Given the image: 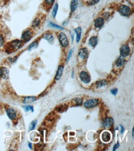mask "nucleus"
I'll return each instance as SVG.
<instances>
[{
    "label": "nucleus",
    "instance_id": "obj_1",
    "mask_svg": "<svg viewBox=\"0 0 134 151\" xmlns=\"http://www.w3.org/2000/svg\"><path fill=\"white\" fill-rule=\"evenodd\" d=\"M22 42L19 40H14L13 41L9 43V47L10 50L16 51L22 47Z\"/></svg>",
    "mask_w": 134,
    "mask_h": 151
},
{
    "label": "nucleus",
    "instance_id": "obj_2",
    "mask_svg": "<svg viewBox=\"0 0 134 151\" xmlns=\"http://www.w3.org/2000/svg\"><path fill=\"white\" fill-rule=\"evenodd\" d=\"M119 12L120 13V14L124 16H130L132 14V10L128 6L126 5H121L119 7Z\"/></svg>",
    "mask_w": 134,
    "mask_h": 151
},
{
    "label": "nucleus",
    "instance_id": "obj_3",
    "mask_svg": "<svg viewBox=\"0 0 134 151\" xmlns=\"http://www.w3.org/2000/svg\"><path fill=\"white\" fill-rule=\"evenodd\" d=\"M98 104V100L95 98H92L87 100L84 104V105L86 108H92L96 107Z\"/></svg>",
    "mask_w": 134,
    "mask_h": 151
},
{
    "label": "nucleus",
    "instance_id": "obj_4",
    "mask_svg": "<svg viewBox=\"0 0 134 151\" xmlns=\"http://www.w3.org/2000/svg\"><path fill=\"white\" fill-rule=\"evenodd\" d=\"M59 41L60 43L62 45L63 47H66L68 46L69 45V41L68 39H67V37L64 33L61 32L60 33L59 35L58 36Z\"/></svg>",
    "mask_w": 134,
    "mask_h": 151
},
{
    "label": "nucleus",
    "instance_id": "obj_5",
    "mask_svg": "<svg viewBox=\"0 0 134 151\" xmlns=\"http://www.w3.org/2000/svg\"><path fill=\"white\" fill-rule=\"evenodd\" d=\"M32 37V33L29 30H27L24 31L22 34V37H21V41L24 42V43L27 42L31 39Z\"/></svg>",
    "mask_w": 134,
    "mask_h": 151
},
{
    "label": "nucleus",
    "instance_id": "obj_6",
    "mask_svg": "<svg viewBox=\"0 0 134 151\" xmlns=\"http://www.w3.org/2000/svg\"><path fill=\"white\" fill-rule=\"evenodd\" d=\"M130 53V48L128 45H124L120 48V56L122 57H126Z\"/></svg>",
    "mask_w": 134,
    "mask_h": 151
},
{
    "label": "nucleus",
    "instance_id": "obj_7",
    "mask_svg": "<svg viewBox=\"0 0 134 151\" xmlns=\"http://www.w3.org/2000/svg\"><path fill=\"white\" fill-rule=\"evenodd\" d=\"M79 77L80 80L85 84H88L91 80L90 75L85 71H82L80 73Z\"/></svg>",
    "mask_w": 134,
    "mask_h": 151
},
{
    "label": "nucleus",
    "instance_id": "obj_8",
    "mask_svg": "<svg viewBox=\"0 0 134 151\" xmlns=\"http://www.w3.org/2000/svg\"><path fill=\"white\" fill-rule=\"evenodd\" d=\"M113 123V119L111 118H106L102 122V126L105 128H108L112 126Z\"/></svg>",
    "mask_w": 134,
    "mask_h": 151
},
{
    "label": "nucleus",
    "instance_id": "obj_9",
    "mask_svg": "<svg viewBox=\"0 0 134 151\" xmlns=\"http://www.w3.org/2000/svg\"><path fill=\"white\" fill-rule=\"evenodd\" d=\"M101 139L104 143H108V142L110 141L111 139V133L108 132V131H105L102 133L101 136Z\"/></svg>",
    "mask_w": 134,
    "mask_h": 151
},
{
    "label": "nucleus",
    "instance_id": "obj_10",
    "mask_svg": "<svg viewBox=\"0 0 134 151\" xmlns=\"http://www.w3.org/2000/svg\"><path fill=\"white\" fill-rule=\"evenodd\" d=\"M6 113L8 117L12 120L15 119L17 118V113H16V110L13 108H8L6 110Z\"/></svg>",
    "mask_w": 134,
    "mask_h": 151
},
{
    "label": "nucleus",
    "instance_id": "obj_11",
    "mask_svg": "<svg viewBox=\"0 0 134 151\" xmlns=\"http://www.w3.org/2000/svg\"><path fill=\"white\" fill-rule=\"evenodd\" d=\"M2 77L4 79H6L9 77V71L7 68L2 67L0 68V78Z\"/></svg>",
    "mask_w": 134,
    "mask_h": 151
},
{
    "label": "nucleus",
    "instance_id": "obj_12",
    "mask_svg": "<svg viewBox=\"0 0 134 151\" xmlns=\"http://www.w3.org/2000/svg\"><path fill=\"white\" fill-rule=\"evenodd\" d=\"M63 69H64V66H63V65L59 66L58 70H57L56 74V76L55 77V79L56 80H59L61 79L63 73Z\"/></svg>",
    "mask_w": 134,
    "mask_h": 151
},
{
    "label": "nucleus",
    "instance_id": "obj_13",
    "mask_svg": "<svg viewBox=\"0 0 134 151\" xmlns=\"http://www.w3.org/2000/svg\"><path fill=\"white\" fill-rule=\"evenodd\" d=\"M104 24H105V20L102 17H98L94 22V25L96 28H101L103 27Z\"/></svg>",
    "mask_w": 134,
    "mask_h": 151
},
{
    "label": "nucleus",
    "instance_id": "obj_14",
    "mask_svg": "<svg viewBox=\"0 0 134 151\" xmlns=\"http://www.w3.org/2000/svg\"><path fill=\"white\" fill-rule=\"evenodd\" d=\"M79 56L82 59L87 58L88 56V50H87V49L85 48L80 49L79 52Z\"/></svg>",
    "mask_w": 134,
    "mask_h": 151
},
{
    "label": "nucleus",
    "instance_id": "obj_15",
    "mask_svg": "<svg viewBox=\"0 0 134 151\" xmlns=\"http://www.w3.org/2000/svg\"><path fill=\"white\" fill-rule=\"evenodd\" d=\"M37 100V98L34 96H28L26 97L23 99V103L25 104H28L33 103Z\"/></svg>",
    "mask_w": 134,
    "mask_h": 151
},
{
    "label": "nucleus",
    "instance_id": "obj_16",
    "mask_svg": "<svg viewBox=\"0 0 134 151\" xmlns=\"http://www.w3.org/2000/svg\"><path fill=\"white\" fill-rule=\"evenodd\" d=\"M42 37H43L44 39L47 40L49 43H52L53 42V40H54L53 36L52 34H50V33H48V32L45 33V34L43 35V36H42Z\"/></svg>",
    "mask_w": 134,
    "mask_h": 151
},
{
    "label": "nucleus",
    "instance_id": "obj_17",
    "mask_svg": "<svg viewBox=\"0 0 134 151\" xmlns=\"http://www.w3.org/2000/svg\"><path fill=\"white\" fill-rule=\"evenodd\" d=\"M88 43L90 46L93 47H95L98 43V37L96 36H93L90 38Z\"/></svg>",
    "mask_w": 134,
    "mask_h": 151
},
{
    "label": "nucleus",
    "instance_id": "obj_18",
    "mask_svg": "<svg viewBox=\"0 0 134 151\" xmlns=\"http://www.w3.org/2000/svg\"><path fill=\"white\" fill-rule=\"evenodd\" d=\"M78 6V0H72L70 3V11L72 12H74L77 8Z\"/></svg>",
    "mask_w": 134,
    "mask_h": 151
},
{
    "label": "nucleus",
    "instance_id": "obj_19",
    "mask_svg": "<svg viewBox=\"0 0 134 151\" xmlns=\"http://www.w3.org/2000/svg\"><path fill=\"white\" fill-rule=\"evenodd\" d=\"M125 63V59L124 57L120 56V57L118 58V59H117V61H116V65L117 67H121L124 65Z\"/></svg>",
    "mask_w": 134,
    "mask_h": 151
},
{
    "label": "nucleus",
    "instance_id": "obj_20",
    "mask_svg": "<svg viewBox=\"0 0 134 151\" xmlns=\"http://www.w3.org/2000/svg\"><path fill=\"white\" fill-rule=\"evenodd\" d=\"M76 33V42H79L80 40L81 37V34H82V29L80 27H78L77 29L75 30Z\"/></svg>",
    "mask_w": 134,
    "mask_h": 151
},
{
    "label": "nucleus",
    "instance_id": "obj_21",
    "mask_svg": "<svg viewBox=\"0 0 134 151\" xmlns=\"http://www.w3.org/2000/svg\"><path fill=\"white\" fill-rule=\"evenodd\" d=\"M106 85H107V82L106 80H100V81H98L97 83H96V86L97 88L102 87L106 86Z\"/></svg>",
    "mask_w": 134,
    "mask_h": 151
},
{
    "label": "nucleus",
    "instance_id": "obj_22",
    "mask_svg": "<svg viewBox=\"0 0 134 151\" xmlns=\"http://www.w3.org/2000/svg\"><path fill=\"white\" fill-rule=\"evenodd\" d=\"M58 4H55V6H54L53 9L52 11V16L53 17H55L56 16L57 13H58Z\"/></svg>",
    "mask_w": 134,
    "mask_h": 151
},
{
    "label": "nucleus",
    "instance_id": "obj_23",
    "mask_svg": "<svg viewBox=\"0 0 134 151\" xmlns=\"http://www.w3.org/2000/svg\"><path fill=\"white\" fill-rule=\"evenodd\" d=\"M40 23H41V21L38 18H36L32 22V27H37L39 25H40Z\"/></svg>",
    "mask_w": 134,
    "mask_h": 151
},
{
    "label": "nucleus",
    "instance_id": "obj_24",
    "mask_svg": "<svg viewBox=\"0 0 134 151\" xmlns=\"http://www.w3.org/2000/svg\"><path fill=\"white\" fill-rule=\"evenodd\" d=\"M37 46H38V42H37V41H34V42L32 43L29 46H28V50H32V49L35 48H37Z\"/></svg>",
    "mask_w": 134,
    "mask_h": 151
},
{
    "label": "nucleus",
    "instance_id": "obj_25",
    "mask_svg": "<svg viewBox=\"0 0 134 151\" xmlns=\"http://www.w3.org/2000/svg\"><path fill=\"white\" fill-rule=\"evenodd\" d=\"M49 26H50V27H53V28H55V29H61V30L63 29V27H62L61 26H59V25L56 24L54 23V22H49Z\"/></svg>",
    "mask_w": 134,
    "mask_h": 151
},
{
    "label": "nucleus",
    "instance_id": "obj_26",
    "mask_svg": "<svg viewBox=\"0 0 134 151\" xmlns=\"http://www.w3.org/2000/svg\"><path fill=\"white\" fill-rule=\"evenodd\" d=\"M37 124V120H34L33 122H31L30 125L29 126V131H32L35 128L36 125Z\"/></svg>",
    "mask_w": 134,
    "mask_h": 151
},
{
    "label": "nucleus",
    "instance_id": "obj_27",
    "mask_svg": "<svg viewBox=\"0 0 134 151\" xmlns=\"http://www.w3.org/2000/svg\"><path fill=\"white\" fill-rule=\"evenodd\" d=\"M23 108H24L25 112H28V111H31V112H34V107L32 106H25V107H23Z\"/></svg>",
    "mask_w": 134,
    "mask_h": 151
},
{
    "label": "nucleus",
    "instance_id": "obj_28",
    "mask_svg": "<svg viewBox=\"0 0 134 151\" xmlns=\"http://www.w3.org/2000/svg\"><path fill=\"white\" fill-rule=\"evenodd\" d=\"M54 2H55V0H45V3L47 6H52Z\"/></svg>",
    "mask_w": 134,
    "mask_h": 151
},
{
    "label": "nucleus",
    "instance_id": "obj_29",
    "mask_svg": "<svg viewBox=\"0 0 134 151\" xmlns=\"http://www.w3.org/2000/svg\"><path fill=\"white\" fill-rule=\"evenodd\" d=\"M74 101L76 102V104L77 105H80L82 104V100L80 98H75V99L74 100Z\"/></svg>",
    "mask_w": 134,
    "mask_h": 151
},
{
    "label": "nucleus",
    "instance_id": "obj_30",
    "mask_svg": "<svg viewBox=\"0 0 134 151\" xmlns=\"http://www.w3.org/2000/svg\"><path fill=\"white\" fill-rule=\"evenodd\" d=\"M100 0H90L89 2H88V4L89 5H94L99 2Z\"/></svg>",
    "mask_w": 134,
    "mask_h": 151
},
{
    "label": "nucleus",
    "instance_id": "obj_31",
    "mask_svg": "<svg viewBox=\"0 0 134 151\" xmlns=\"http://www.w3.org/2000/svg\"><path fill=\"white\" fill-rule=\"evenodd\" d=\"M4 43V37L2 35H1V34H0V47H2V46L3 45Z\"/></svg>",
    "mask_w": 134,
    "mask_h": 151
},
{
    "label": "nucleus",
    "instance_id": "obj_32",
    "mask_svg": "<svg viewBox=\"0 0 134 151\" xmlns=\"http://www.w3.org/2000/svg\"><path fill=\"white\" fill-rule=\"evenodd\" d=\"M117 91H118L117 89H116V88H114V89H112L111 90V93L113 94L114 95H116L117 94Z\"/></svg>",
    "mask_w": 134,
    "mask_h": 151
},
{
    "label": "nucleus",
    "instance_id": "obj_33",
    "mask_svg": "<svg viewBox=\"0 0 134 151\" xmlns=\"http://www.w3.org/2000/svg\"><path fill=\"white\" fill-rule=\"evenodd\" d=\"M119 147V143H117L116 144L114 145V146L113 147V151H115Z\"/></svg>",
    "mask_w": 134,
    "mask_h": 151
},
{
    "label": "nucleus",
    "instance_id": "obj_34",
    "mask_svg": "<svg viewBox=\"0 0 134 151\" xmlns=\"http://www.w3.org/2000/svg\"><path fill=\"white\" fill-rule=\"evenodd\" d=\"M120 133H121V134H123V133H124V131H125L124 128L123 127L122 125H120Z\"/></svg>",
    "mask_w": 134,
    "mask_h": 151
},
{
    "label": "nucleus",
    "instance_id": "obj_35",
    "mask_svg": "<svg viewBox=\"0 0 134 151\" xmlns=\"http://www.w3.org/2000/svg\"><path fill=\"white\" fill-rule=\"evenodd\" d=\"M72 51L70 50V52H69V55H68V57H67V61L69 60V59H70V57H71L72 56Z\"/></svg>",
    "mask_w": 134,
    "mask_h": 151
},
{
    "label": "nucleus",
    "instance_id": "obj_36",
    "mask_svg": "<svg viewBox=\"0 0 134 151\" xmlns=\"http://www.w3.org/2000/svg\"><path fill=\"white\" fill-rule=\"evenodd\" d=\"M28 147H30V149H32V144H31V143H29V144H28Z\"/></svg>",
    "mask_w": 134,
    "mask_h": 151
},
{
    "label": "nucleus",
    "instance_id": "obj_37",
    "mask_svg": "<svg viewBox=\"0 0 134 151\" xmlns=\"http://www.w3.org/2000/svg\"><path fill=\"white\" fill-rule=\"evenodd\" d=\"M132 136L133 137V128L132 129Z\"/></svg>",
    "mask_w": 134,
    "mask_h": 151
}]
</instances>
